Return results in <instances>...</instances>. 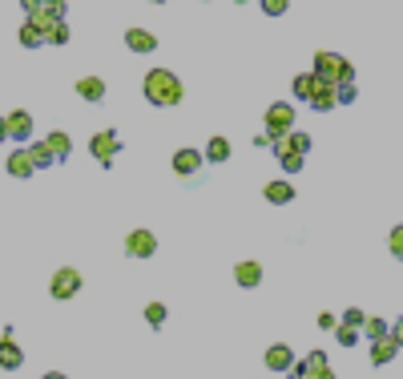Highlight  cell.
Masks as SVG:
<instances>
[{"label":"cell","instance_id":"cell-1","mask_svg":"<svg viewBox=\"0 0 403 379\" xmlns=\"http://www.w3.org/2000/svg\"><path fill=\"white\" fill-rule=\"evenodd\" d=\"M142 93H145V101L158 105V109H174V105H182V97H186V89H182L174 69H149L145 81H142Z\"/></svg>","mask_w":403,"mask_h":379},{"label":"cell","instance_id":"cell-2","mask_svg":"<svg viewBox=\"0 0 403 379\" xmlns=\"http://www.w3.org/2000/svg\"><path fill=\"white\" fill-rule=\"evenodd\" d=\"M310 73H315L322 85H347V81H355L351 61H347L343 53H331V49H319V53H315V65H310Z\"/></svg>","mask_w":403,"mask_h":379},{"label":"cell","instance_id":"cell-3","mask_svg":"<svg viewBox=\"0 0 403 379\" xmlns=\"http://www.w3.org/2000/svg\"><path fill=\"white\" fill-rule=\"evenodd\" d=\"M262 125H266V142H278V137H287L294 130V105L290 101H274L266 117H262Z\"/></svg>","mask_w":403,"mask_h":379},{"label":"cell","instance_id":"cell-4","mask_svg":"<svg viewBox=\"0 0 403 379\" xmlns=\"http://www.w3.org/2000/svg\"><path fill=\"white\" fill-rule=\"evenodd\" d=\"M81 287H85V279H81L77 266H61V270L53 275V282H48V295L64 303V298H77V295H81Z\"/></svg>","mask_w":403,"mask_h":379},{"label":"cell","instance_id":"cell-5","mask_svg":"<svg viewBox=\"0 0 403 379\" xmlns=\"http://www.w3.org/2000/svg\"><path fill=\"white\" fill-rule=\"evenodd\" d=\"M121 149V137L113 130H97L93 137H89V153H93L101 165H113V153Z\"/></svg>","mask_w":403,"mask_h":379},{"label":"cell","instance_id":"cell-6","mask_svg":"<svg viewBox=\"0 0 403 379\" xmlns=\"http://www.w3.org/2000/svg\"><path fill=\"white\" fill-rule=\"evenodd\" d=\"M125 254L129 259H153V254H158V238L149 230H129L125 234Z\"/></svg>","mask_w":403,"mask_h":379},{"label":"cell","instance_id":"cell-7","mask_svg":"<svg viewBox=\"0 0 403 379\" xmlns=\"http://www.w3.org/2000/svg\"><path fill=\"white\" fill-rule=\"evenodd\" d=\"M206 165V158H202V149H190V146H182L174 153V174L177 178H193L198 170Z\"/></svg>","mask_w":403,"mask_h":379},{"label":"cell","instance_id":"cell-8","mask_svg":"<svg viewBox=\"0 0 403 379\" xmlns=\"http://www.w3.org/2000/svg\"><path fill=\"white\" fill-rule=\"evenodd\" d=\"M274 146V153H299V158H306L310 153V133H303V130H290L287 137H278V142H271Z\"/></svg>","mask_w":403,"mask_h":379},{"label":"cell","instance_id":"cell-9","mask_svg":"<svg viewBox=\"0 0 403 379\" xmlns=\"http://www.w3.org/2000/svg\"><path fill=\"white\" fill-rule=\"evenodd\" d=\"M294 181H287V178H274V181H266V190H262V198L271 202V206H290L294 202Z\"/></svg>","mask_w":403,"mask_h":379},{"label":"cell","instance_id":"cell-10","mask_svg":"<svg viewBox=\"0 0 403 379\" xmlns=\"http://www.w3.org/2000/svg\"><path fill=\"white\" fill-rule=\"evenodd\" d=\"M4 125H8V137H13V142H29L32 137V113L29 109H13V113L4 117Z\"/></svg>","mask_w":403,"mask_h":379},{"label":"cell","instance_id":"cell-11","mask_svg":"<svg viewBox=\"0 0 403 379\" xmlns=\"http://www.w3.org/2000/svg\"><path fill=\"white\" fill-rule=\"evenodd\" d=\"M234 282H238L242 291H254V287H262V263H254V259L238 263V266H234Z\"/></svg>","mask_w":403,"mask_h":379},{"label":"cell","instance_id":"cell-12","mask_svg":"<svg viewBox=\"0 0 403 379\" xmlns=\"http://www.w3.org/2000/svg\"><path fill=\"white\" fill-rule=\"evenodd\" d=\"M125 49L137 53V57H145V53L158 49V36L149 33V29H125Z\"/></svg>","mask_w":403,"mask_h":379},{"label":"cell","instance_id":"cell-13","mask_svg":"<svg viewBox=\"0 0 403 379\" xmlns=\"http://www.w3.org/2000/svg\"><path fill=\"white\" fill-rule=\"evenodd\" d=\"M25 363V351L16 347L13 335H0V371H16Z\"/></svg>","mask_w":403,"mask_h":379},{"label":"cell","instance_id":"cell-14","mask_svg":"<svg viewBox=\"0 0 403 379\" xmlns=\"http://www.w3.org/2000/svg\"><path fill=\"white\" fill-rule=\"evenodd\" d=\"M262 363H266L271 371H290V363H294V351H290L287 343H271V347H266V355H262Z\"/></svg>","mask_w":403,"mask_h":379},{"label":"cell","instance_id":"cell-15","mask_svg":"<svg viewBox=\"0 0 403 379\" xmlns=\"http://www.w3.org/2000/svg\"><path fill=\"white\" fill-rule=\"evenodd\" d=\"M4 170H8L13 178H32V174H36V170H32L29 149H13V153H8V162H4Z\"/></svg>","mask_w":403,"mask_h":379},{"label":"cell","instance_id":"cell-16","mask_svg":"<svg viewBox=\"0 0 403 379\" xmlns=\"http://www.w3.org/2000/svg\"><path fill=\"white\" fill-rule=\"evenodd\" d=\"M290 93H294V101H310L319 93V77H315V73H299V77L290 81Z\"/></svg>","mask_w":403,"mask_h":379},{"label":"cell","instance_id":"cell-17","mask_svg":"<svg viewBox=\"0 0 403 379\" xmlns=\"http://www.w3.org/2000/svg\"><path fill=\"white\" fill-rule=\"evenodd\" d=\"M395 355H399V347L391 343V339H375V343H371V367H387V363L395 359Z\"/></svg>","mask_w":403,"mask_h":379},{"label":"cell","instance_id":"cell-18","mask_svg":"<svg viewBox=\"0 0 403 379\" xmlns=\"http://www.w3.org/2000/svg\"><path fill=\"white\" fill-rule=\"evenodd\" d=\"M202 158H206L210 165L230 162V137H210V142H206V149H202Z\"/></svg>","mask_w":403,"mask_h":379},{"label":"cell","instance_id":"cell-19","mask_svg":"<svg viewBox=\"0 0 403 379\" xmlns=\"http://www.w3.org/2000/svg\"><path fill=\"white\" fill-rule=\"evenodd\" d=\"M16 41H20L25 49H41V45H48V33H45V29H36L32 20H25V25H20V33H16Z\"/></svg>","mask_w":403,"mask_h":379},{"label":"cell","instance_id":"cell-20","mask_svg":"<svg viewBox=\"0 0 403 379\" xmlns=\"http://www.w3.org/2000/svg\"><path fill=\"white\" fill-rule=\"evenodd\" d=\"M45 146L53 149V158H57V162H64V158L73 153V137H69L64 130H53V133L45 137Z\"/></svg>","mask_w":403,"mask_h":379},{"label":"cell","instance_id":"cell-21","mask_svg":"<svg viewBox=\"0 0 403 379\" xmlns=\"http://www.w3.org/2000/svg\"><path fill=\"white\" fill-rule=\"evenodd\" d=\"M306 105H310L315 113H331V109H335V85H322L319 81V93L306 101Z\"/></svg>","mask_w":403,"mask_h":379},{"label":"cell","instance_id":"cell-22","mask_svg":"<svg viewBox=\"0 0 403 379\" xmlns=\"http://www.w3.org/2000/svg\"><path fill=\"white\" fill-rule=\"evenodd\" d=\"M77 93H81V101H101L105 97V81H101V77H81L77 81Z\"/></svg>","mask_w":403,"mask_h":379},{"label":"cell","instance_id":"cell-23","mask_svg":"<svg viewBox=\"0 0 403 379\" xmlns=\"http://www.w3.org/2000/svg\"><path fill=\"white\" fill-rule=\"evenodd\" d=\"M29 158H32V170H48V165L57 162V158H53V149H48L45 142H32V146H29Z\"/></svg>","mask_w":403,"mask_h":379},{"label":"cell","instance_id":"cell-24","mask_svg":"<svg viewBox=\"0 0 403 379\" xmlns=\"http://www.w3.org/2000/svg\"><path fill=\"white\" fill-rule=\"evenodd\" d=\"M359 335H367V343H375V339H383V335H387V323H383V319H375V315H371V319H363V327H359Z\"/></svg>","mask_w":403,"mask_h":379},{"label":"cell","instance_id":"cell-25","mask_svg":"<svg viewBox=\"0 0 403 379\" xmlns=\"http://www.w3.org/2000/svg\"><path fill=\"white\" fill-rule=\"evenodd\" d=\"M165 315H170V311H165V303H145V323H149L153 331L165 323Z\"/></svg>","mask_w":403,"mask_h":379},{"label":"cell","instance_id":"cell-26","mask_svg":"<svg viewBox=\"0 0 403 379\" xmlns=\"http://www.w3.org/2000/svg\"><path fill=\"white\" fill-rule=\"evenodd\" d=\"M387 250H391V259L403 263V226H391V230H387Z\"/></svg>","mask_w":403,"mask_h":379},{"label":"cell","instance_id":"cell-27","mask_svg":"<svg viewBox=\"0 0 403 379\" xmlns=\"http://www.w3.org/2000/svg\"><path fill=\"white\" fill-rule=\"evenodd\" d=\"M335 339H339V347H355V343H359V327H347V323H335Z\"/></svg>","mask_w":403,"mask_h":379},{"label":"cell","instance_id":"cell-28","mask_svg":"<svg viewBox=\"0 0 403 379\" xmlns=\"http://www.w3.org/2000/svg\"><path fill=\"white\" fill-rule=\"evenodd\" d=\"M355 97H359V89H355V81H347V85H335V105H351Z\"/></svg>","mask_w":403,"mask_h":379},{"label":"cell","instance_id":"cell-29","mask_svg":"<svg viewBox=\"0 0 403 379\" xmlns=\"http://www.w3.org/2000/svg\"><path fill=\"white\" fill-rule=\"evenodd\" d=\"M258 4H262L266 17H287V8H290V0H258Z\"/></svg>","mask_w":403,"mask_h":379},{"label":"cell","instance_id":"cell-30","mask_svg":"<svg viewBox=\"0 0 403 379\" xmlns=\"http://www.w3.org/2000/svg\"><path fill=\"white\" fill-rule=\"evenodd\" d=\"M278 165H282V170H287V174H299V170H303V158H299V153H278Z\"/></svg>","mask_w":403,"mask_h":379},{"label":"cell","instance_id":"cell-31","mask_svg":"<svg viewBox=\"0 0 403 379\" xmlns=\"http://www.w3.org/2000/svg\"><path fill=\"white\" fill-rule=\"evenodd\" d=\"M303 379H335V371H331V363H315L303 371Z\"/></svg>","mask_w":403,"mask_h":379},{"label":"cell","instance_id":"cell-32","mask_svg":"<svg viewBox=\"0 0 403 379\" xmlns=\"http://www.w3.org/2000/svg\"><path fill=\"white\" fill-rule=\"evenodd\" d=\"M363 319H367V315L359 311V307H347V311L339 315V323H347V327H363Z\"/></svg>","mask_w":403,"mask_h":379},{"label":"cell","instance_id":"cell-33","mask_svg":"<svg viewBox=\"0 0 403 379\" xmlns=\"http://www.w3.org/2000/svg\"><path fill=\"white\" fill-rule=\"evenodd\" d=\"M48 41H53V45H69V25H64V20H57V25L48 29Z\"/></svg>","mask_w":403,"mask_h":379},{"label":"cell","instance_id":"cell-34","mask_svg":"<svg viewBox=\"0 0 403 379\" xmlns=\"http://www.w3.org/2000/svg\"><path fill=\"white\" fill-rule=\"evenodd\" d=\"M64 8H69V0H45V13L53 20H64Z\"/></svg>","mask_w":403,"mask_h":379},{"label":"cell","instance_id":"cell-35","mask_svg":"<svg viewBox=\"0 0 403 379\" xmlns=\"http://www.w3.org/2000/svg\"><path fill=\"white\" fill-rule=\"evenodd\" d=\"M387 339H391V343H395V347L403 351V319H395V323L387 327Z\"/></svg>","mask_w":403,"mask_h":379},{"label":"cell","instance_id":"cell-36","mask_svg":"<svg viewBox=\"0 0 403 379\" xmlns=\"http://www.w3.org/2000/svg\"><path fill=\"white\" fill-rule=\"evenodd\" d=\"M306 367H315V363H331V359H327V351H306Z\"/></svg>","mask_w":403,"mask_h":379},{"label":"cell","instance_id":"cell-37","mask_svg":"<svg viewBox=\"0 0 403 379\" xmlns=\"http://www.w3.org/2000/svg\"><path fill=\"white\" fill-rule=\"evenodd\" d=\"M319 327H322V331H335V315L322 311V315H319Z\"/></svg>","mask_w":403,"mask_h":379},{"label":"cell","instance_id":"cell-38","mask_svg":"<svg viewBox=\"0 0 403 379\" xmlns=\"http://www.w3.org/2000/svg\"><path fill=\"white\" fill-rule=\"evenodd\" d=\"M20 4H25V13H29V17H32V13H41V8H45V0H20Z\"/></svg>","mask_w":403,"mask_h":379},{"label":"cell","instance_id":"cell-39","mask_svg":"<svg viewBox=\"0 0 403 379\" xmlns=\"http://www.w3.org/2000/svg\"><path fill=\"white\" fill-rule=\"evenodd\" d=\"M8 142V125H4V117H0V146Z\"/></svg>","mask_w":403,"mask_h":379},{"label":"cell","instance_id":"cell-40","mask_svg":"<svg viewBox=\"0 0 403 379\" xmlns=\"http://www.w3.org/2000/svg\"><path fill=\"white\" fill-rule=\"evenodd\" d=\"M41 379H69V375H61V371H45Z\"/></svg>","mask_w":403,"mask_h":379},{"label":"cell","instance_id":"cell-41","mask_svg":"<svg viewBox=\"0 0 403 379\" xmlns=\"http://www.w3.org/2000/svg\"><path fill=\"white\" fill-rule=\"evenodd\" d=\"M149 4H165V0H149Z\"/></svg>","mask_w":403,"mask_h":379},{"label":"cell","instance_id":"cell-42","mask_svg":"<svg viewBox=\"0 0 403 379\" xmlns=\"http://www.w3.org/2000/svg\"><path fill=\"white\" fill-rule=\"evenodd\" d=\"M238 4H246V0H238Z\"/></svg>","mask_w":403,"mask_h":379}]
</instances>
